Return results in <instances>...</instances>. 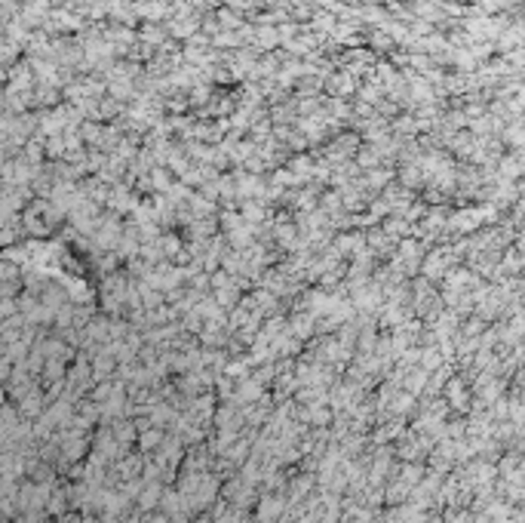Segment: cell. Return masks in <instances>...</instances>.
<instances>
[{"label":"cell","mask_w":525,"mask_h":523,"mask_svg":"<svg viewBox=\"0 0 525 523\" xmlns=\"http://www.w3.org/2000/svg\"><path fill=\"white\" fill-rule=\"evenodd\" d=\"M279 514V502H265L261 505V520H274Z\"/></svg>","instance_id":"1"},{"label":"cell","mask_w":525,"mask_h":523,"mask_svg":"<svg viewBox=\"0 0 525 523\" xmlns=\"http://www.w3.org/2000/svg\"><path fill=\"white\" fill-rule=\"evenodd\" d=\"M154 443H160V431H148L141 437V446H154Z\"/></svg>","instance_id":"2"},{"label":"cell","mask_w":525,"mask_h":523,"mask_svg":"<svg viewBox=\"0 0 525 523\" xmlns=\"http://www.w3.org/2000/svg\"><path fill=\"white\" fill-rule=\"evenodd\" d=\"M151 523H169L166 517H154V520H151Z\"/></svg>","instance_id":"3"}]
</instances>
